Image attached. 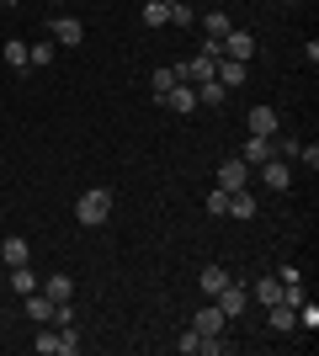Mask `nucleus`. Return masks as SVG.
I'll return each mask as SVG.
<instances>
[{"label": "nucleus", "instance_id": "1", "mask_svg": "<svg viewBox=\"0 0 319 356\" xmlns=\"http://www.w3.org/2000/svg\"><path fill=\"white\" fill-rule=\"evenodd\" d=\"M106 218H112V192H106V186H85V192L75 197V223L101 229Z\"/></svg>", "mask_w": 319, "mask_h": 356}, {"label": "nucleus", "instance_id": "25", "mask_svg": "<svg viewBox=\"0 0 319 356\" xmlns=\"http://www.w3.org/2000/svg\"><path fill=\"white\" fill-rule=\"evenodd\" d=\"M11 293H38V277H32V266H11Z\"/></svg>", "mask_w": 319, "mask_h": 356}, {"label": "nucleus", "instance_id": "8", "mask_svg": "<svg viewBox=\"0 0 319 356\" xmlns=\"http://www.w3.org/2000/svg\"><path fill=\"white\" fill-rule=\"evenodd\" d=\"M218 186H224V192H240V186H250V165H245L240 154H234V160H224V165H218Z\"/></svg>", "mask_w": 319, "mask_h": 356}, {"label": "nucleus", "instance_id": "29", "mask_svg": "<svg viewBox=\"0 0 319 356\" xmlns=\"http://www.w3.org/2000/svg\"><path fill=\"white\" fill-rule=\"evenodd\" d=\"M208 213H213V218H229V192H224V186H213V192H208Z\"/></svg>", "mask_w": 319, "mask_h": 356}, {"label": "nucleus", "instance_id": "30", "mask_svg": "<svg viewBox=\"0 0 319 356\" xmlns=\"http://www.w3.org/2000/svg\"><path fill=\"white\" fill-rule=\"evenodd\" d=\"M192 22H197V11H192L186 0H176V6H170V27H192Z\"/></svg>", "mask_w": 319, "mask_h": 356}, {"label": "nucleus", "instance_id": "27", "mask_svg": "<svg viewBox=\"0 0 319 356\" xmlns=\"http://www.w3.org/2000/svg\"><path fill=\"white\" fill-rule=\"evenodd\" d=\"M0 54H6V64H11V70H27V43H22V38H11Z\"/></svg>", "mask_w": 319, "mask_h": 356}, {"label": "nucleus", "instance_id": "24", "mask_svg": "<svg viewBox=\"0 0 319 356\" xmlns=\"http://www.w3.org/2000/svg\"><path fill=\"white\" fill-rule=\"evenodd\" d=\"M54 64V43H27V70H48Z\"/></svg>", "mask_w": 319, "mask_h": 356}, {"label": "nucleus", "instance_id": "5", "mask_svg": "<svg viewBox=\"0 0 319 356\" xmlns=\"http://www.w3.org/2000/svg\"><path fill=\"white\" fill-rule=\"evenodd\" d=\"M245 128H250V134H261V138H277V134H282V118H277V106L256 102L250 112H245Z\"/></svg>", "mask_w": 319, "mask_h": 356}, {"label": "nucleus", "instance_id": "10", "mask_svg": "<svg viewBox=\"0 0 319 356\" xmlns=\"http://www.w3.org/2000/svg\"><path fill=\"white\" fill-rule=\"evenodd\" d=\"M213 303H218V309H224V314H229V319H240V314H245V309H250V287H240V282H229V287H224V293L213 298Z\"/></svg>", "mask_w": 319, "mask_h": 356}, {"label": "nucleus", "instance_id": "13", "mask_svg": "<svg viewBox=\"0 0 319 356\" xmlns=\"http://www.w3.org/2000/svg\"><path fill=\"white\" fill-rule=\"evenodd\" d=\"M250 303H261V309H272V303H282V277H261L256 287H250Z\"/></svg>", "mask_w": 319, "mask_h": 356}, {"label": "nucleus", "instance_id": "34", "mask_svg": "<svg viewBox=\"0 0 319 356\" xmlns=\"http://www.w3.org/2000/svg\"><path fill=\"white\" fill-rule=\"evenodd\" d=\"M282 6H298V0H282Z\"/></svg>", "mask_w": 319, "mask_h": 356}, {"label": "nucleus", "instance_id": "11", "mask_svg": "<svg viewBox=\"0 0 319 356\" xmlns=\"http://www.w3.org/2000/svg\"><path fill=\"white\" fill-rule=\"evenodd\" d=\"M160 102H165L170 112H181V118H186V112H197V86H186V80H181V86H170Z\"/></svg>", "mask_w": 319, "mask_h": 356}, {"label": "nucleus", "instance_id": "26", "mask_svg": "<svg viewBox=\"0 0 319 356\" xmlns=\"http://www.w3.org/2000/svg\"><path fill=\"white\" fill-rule=\"evenodd\" d=\"M229 27H234V22H229V11H208V16H202V32H208V38H224Z\"/></svg>", "mask_w": 319, "mask_h": 356}, {"label": "nucleus", "instance_id": "2", "mask_svg": "<svg viewBox=\"0 0 319 356\" xmlns=\"http://www.w3.org/2000/svg\"><path fill=\"white\" fill-rule=\"evenodd\" d=\"M32 351H38V356H75V351H80V335H75V325L43 330V335L32 341Z\"/></svg>", "mask_w": 319, "mask_h": 356}, {"label": "nucleus", "instance_id": "33", "mask_svg": "<svg viewBox=\"0 0 319 356\" xmlns=\"http://www.w3.org/2000/svg\"><path fill=\"white\" fill-rule=\"evenodd\" d=\"M54 325H75V309H69V303H54Z\"/></svg>", "mask_w": 319, "mask_h": 356}, {"label": "nucleus", "instance_id": "28", "mask_svg": "<svg viewBox=\"0 0 319 356\" xmlns=\"http://www.w3.org/2000/svg\"><path fill=\"white\" fill-rule=\"evenodd\" d=\"M298 330H309V335L319 330V303H309V298L298 303Z\"/></svg>", "mask_w": 319, "mask_h": 356}, {"label": "nucleus", "instance_id": "16", "mask_svg": "<svg viewBox=\"0 0 319 356\" xmlns=\"http://www.w3.org/2000/svg\"><path fill=\"white\" fill-rule=\"evenodd\" d=\"M234 282V277H229L224 266H202V277H197V287H202V298H218L224 293V287Z\"/></svg>", "mask_w": 319, "mask_h": 356}, {"label": "nucleus", "instance_id": "12", "mask_svg": "<svg viewBox=\"0 0 319 356\" xmlns=\"http://www.w3.org/2000/svg\"><path fill=\"white\" fill-rule=\"evenodd\" d=\"M272 154H277V149H272V138H261V134H250V138H245V149H240V160L250 165V170H261V165L272 160Z\"/></svg>", "mask_w": 319, "mask_h": 356}, {"label": "nucleus", "instance_id": "6", "mask_svg": "<svg viewBox=\"0 0 319 356\" xmlns=\"http://www.w3.org/2000/svg\"><path fill=\"white\" fill-rule=\"evenodd\" d=\"M192 330H197V335H224V330H229V314L218 309V303H202V309L192 314Z\"/></svg>", "mask_w": 319, "mask_h": 356}, {"label": "nucleus", "instance_id": "7", "mask_svg": "<svg viewBox=\"0 0 319 356\" xmlns=\"http://www.w3.org/2000/svg\"><path fill=\"white\" fill-rule=\"evenodd\" d=\"M213 70H218V59H213V54H197V59L176 64V74H181L186 86H202V80H213Z\"/></svg>", "mask_w": 319, "mask_h": 356}, {"label": "nucleus", "instance_id": "15", "mask_svg": "<svg viewBox=\"0 0 319 356\" xmlns=\"http://www.w3.org/2000/svg\"><path fill=\"white\" fill-rule=\"evenodd\" d=\"M256 213H261V202H256V192H250V186L229 192V218H256Z\"/></svg>", "mask_w": 319, "mask_h": 356}, {"label": "nucleus", "instance_id": "3", "mask_svg": "<svg viewBox=\"0 0 319 356\" xmlns=\"http://www.w3.org/2000/svg\"><path fill=\"white\" fill-rule=\"evenodd\" d=\"M218 48H224V59H240V64H250V59H256V38H250V32H245V27H229L224 32V38H218Z\"/></svg>", "mask_w": 319, "mask_h": 356}, {"label": "nucleus", "instance_id": "21", "mask_svg": "<svg viewBox=\"0 0 319 356\" xmlns=\"http://www.w3.org/2000/svg\"><path fill=\"white\" fill-rule=\"evenodd\" d=\"M170 86H181V74H176V64H160V70L149 74V90H154V102H160V96H165Z\"/></svg>", "mask_w": 319, "mask_h": 356}, {"label": "nucleus", "instance_id": "20", "mask_svg": "<svg viewBox=\"0 0 319 356\" xmlns=\"http://www.w3.org/2000/svg\"><path fill=\"white\" fill-rule=\"evenodd\" d=\"M27 314L38 319V325H54V298L38 287V293H27Z\"/></svg>", "mask_w": 319, "mask_h": 356}, {"label": "nucleus", "instance_id": "19", "mask_svg": "<svg viewBox=\"0 0 319 356\" xmlns=\"http://www.w3.org/2000/svg\"><path fill=\"white\" fill-rule=\"evenodd\" d=\"M0 255H6V266H27V261H32V245L22 234H11L6 245H0Z\"/></svg>", "mask_w": 319, "mask_h": 356}, {"label": "nucleus", "instance_id": "23", "mask_svg": "<svg viewBox=\"0 0 319 356\" xmlns=\"http://www.w3.org/2000/svg\"><path fill=\"white\" fill-rule=\"evenodd\" d=\"M138 16H144V27H165L170 6H165V0H144V11H138Z\"/></svg>", "mask_w": 319, "mask_h": 356}, {"label": "nucleus", "instance_id": "9", "mask_svg": "<svg viewBox=\"0 0 319 356\" xmlns=\"http://www.w3.org/2000/svg\"><path fill=\"white\" fill-rule=\"evenodd\" d=\"M261 181H266V192H288V186H293V165L272 154V160L261 165Z\"/></svg>", "mask_w": 319, "mask_h": 356}, {"label": "nucleus", "instance_id": "32", "mask_svg": "<svg viewBox=\"0 0 319 356\" xmlns=\"http://www.w3.org/2000/svg\"><path fill=\"white\" fill-rule=\"evenodd\" d=\"M298 160H304V170H319V144H298Z\"/></svg>", "mask_w": 319, "mask_h": 356}, {"label": "nucleus", "instance_id": "31", "mask_svg": "<svg viewBox=\"0 0 319 356\" xmlns=\"http://www.w3.org/2000/svg\"><path fill=\"white\" fill-rule=\"evenodd\" d=\"M197 351H202V356H224V351H229V341H224V335H202Z\"/></svg>", "mask_w": 319, "mask_h": 356}, {"label": "nucleus", "instance_id": "14", "mask_svg": "<svg viewBox=\"0 0 319 356\" xmlns=\"http://www.w3.org/2000/svg\"><path fill=\"white\" fill-rule=\"evenodd\" d=\"M245 74H250V64H240V59H218L213 80H218L224 90H234V86H245Z\"/></svg>", "mask_w": 319, "mask_h": 356}, {"label": "nucleus", "instance_id": "4", "mask_svg": "<svg viewBox=\"0 0 319 356\" xmlns=\"http://www.w3.org/2000/svg\"><path fill=\"white\" fill-rule=\"evenodd\" d=\"M48 38L59 48H80L85 43V22H80V16H54V22H48Z\"/></svg>", "mask_w": 319, "mask_h": 356}, {"label": "nucleus", "instance_id": "17", "mask_svg": "<svg viewBox=\"0 0 319 356\" xmlns=\"http://www.w3.org/2000/svg\"><path fill=\"white\" fill-rule=\"evenodd\" d=\"M43 293L54 298V303H69V298H75V277H69V271H54L43 282Z\"/></svg>", "mask_w": 319, "mask_h": 356}, {"label": "nucleus", "instance_id": "18", "mask_svg": "<svg viewBox=\"0 0 319 356\" xmlns=\"http://www.w3.org/2000/svg\"><path fill=\"white\" fill-rule=\"evenodd\" d=\"M266 319H272V330H277V335L298 330V309H293V303H272V309H266Z\"/></svg>", "mask_w": 319, "mask_h": 356}, {"label": "nucleus", "instance_id": "22", "mask_svg": "<svg viewBox=\"0 0 319 356\" xmlns=\"http://www.w3.org/2000/svg\"><path fill=\"white\" fill-rule=\"evenodd\" d=\"M224 102H229V90L218 86V80H202L197 86V106H224Z\"/></svg>", "mask_w": 319, "mask_h": 356}, {"label": "nucleus", "instance_id": "35", "mask_svg": "<svg viewBox=\"0 0 319 356\" xmlns=\"http://www.w3.org/2000/svg\"><path fill=\"white\" fill-rule=\"evenodd\" d=\"M0 6H16V0H0Z\"/></svg>", "mask_w": 319, "mask_h": 356}]
</instances>
